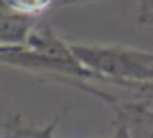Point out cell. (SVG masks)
I'll list each match as a JSON object with an SVG mask.
<instances>
[{
    "label": "cell",
    "instance_id": "1",
    "mask_svg": "<svg viewBox=\"0 0 153 138\" xmlns=\"http://www.w3.org/2000/svg\"><path fill=\"white\" fill-rule=\"evenodd\" d=\"M72 51L83 66L122 88L146 92L153 84V52L120 45H82L72 43Z\"/></svg>",
    "mask_w": 153,
    "mask_h": 138
},
{
    "label": "cell",
    "instance_id": "2",
    "mask_svg": "<svg viewBox=\"0 0 153 138\" xmlns=\"http://www.w3.org/2000/svg\"><path fill=\"white\" fill-rule=\"evenodd\" d=\"M39 20L0 10V45H25Z\"/></svg>",
    "mask_w": 153,
    "mask_h": 138
},
{
    "label": "cell",
    "instance_id": "3",
    "mask_svg": "<svg viewBox=\"0 0 153 138\" xmlns=\"http://www.w3.org/2000/svg\"><path fill=\"white\" fill-rule=\"evenodd\" d=\"M66 2H78V0H64V4ZM54 4H56V0H0V10L39 18Z\"/></svg>",
    "mask_w": 153,
    "mask_h": 138
},
{
    "label": "cell",
    "instance_id": "4",
    "mask_svg": "<svg viewBox=\"0 0 153 138\" xmlns=\"http://www.w3.org/2000/svg\"><path fill=\"white\" fill-rule=\"evenodd\" d=\"M56 127H58V117H54V121L43 128H29L27 127V136L29 138H52Z\"/></svg>",
    "mask_w": 153,
    "mask_h": 138
},
{
    "label": "cell",
    "instance_id": "5",
    "mask_svg": "<svg viewBox=\"0 0 153 138\" xmlns=\"http://www.w3.org/2000/svg\"><path fill=\"white\" fill-rule=\"evenodd\" d=\"M140 23H153V0H140Z\"/></svg>",
    "mask_w": 153,
    "mask_h": 138
},
{
    "label": "cell",
    "instance_id": "6",
    "mask_svg": "<svg viewBox=\"0 0 153 138\" xmlns=\"http://www.w3.org/2000/svg\"><path fill=\"white\" fill-rule=\"evenodd\" d=\"M111 138H132L130 127H128L126 119H124L120 113H118V117H116V127H114V132H112Z\"/></svg>",
    "mask_w": 153,
    "mask_h": 138
},
{
    "label": "cell",
    "instance_id": "7",
    "mask_svg": "<svg viewBox=\"0 0 153 138\" xmlns=\"http://www.w3.org/2000/svg\"><path fill=\"white\" fill-rule=\"evenodd\" d=\"M25 45H0V56L8 55V52H14V51H19V49H23Z\"/></svg>",
    "mask_w": 153,
    "mask_h": 138
},
{
    "label": "cell",
    "instance_id": "8",
    "mask_svg": "<svg viewBox=\"0 0 153 138\" xmlns=\"http://www.w3.org/2000/svg\"><path fill=\"white\" fill-rule=\"evenodd\" d=\"M142 107H143V111H146V113H147V115H149V117H153V109L146 107V105H142Z\"/></svg>",
    "mask_w": 153,
    "mask_h": 138
},
{
    "label": "cell",
    "instance_id": "9",
    "mask_svg": "<svg viewBox=\"0 0 153 138\" xmlns=\"http://www.w3.org/2000/svg\"><path fill=\"white\" fill-rule=\"evenodd\" d=\"M147 92H151V95H153V86H151V88H149V90H147Z\"/></svg>",
    "mask_w": 153,
    "mask_h": 138
}]
</instances>
